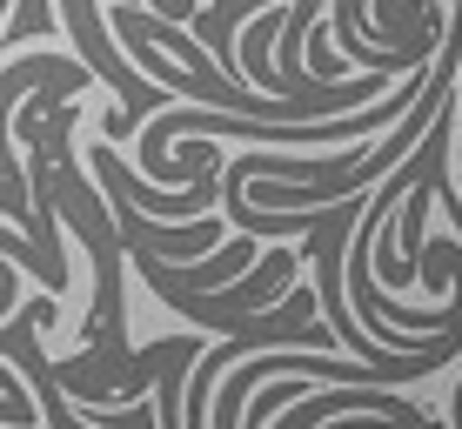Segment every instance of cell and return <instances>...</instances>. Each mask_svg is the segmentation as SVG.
Here are the masks:
<instances>
[{"label": "cell", "mask_w": 462, "mask_h": 429, "mask_svg": "<svg viewBox=\"0 0 462 429\" xmlns=\"http://www.w3.org/2000/svg\"><path fill=\"white\" fill-rule=\"evenodd\" d=\"M295 268H301V248H295V242H275L262 262H254V275H235L228 289H208V295L162 289V295H168L174 315H188V322L215 329V336H235V329H248L262 309H275V302L295 289Z\"/></svg>", "instance_id": "1"}]
</instances>
